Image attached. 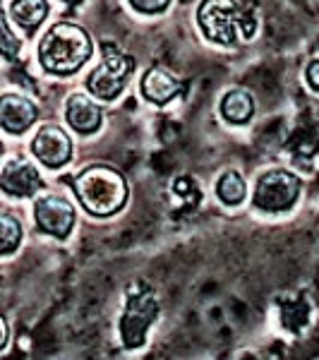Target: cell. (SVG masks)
Listing matches in <instances>:
<instances>
[{
  "label": "cell",
  "mask_w": 319,
  "mask_h": 360,
  "mask_svg": "<svg viewBox=\"0 0 319 360\" xmlns=\"http://www.w3.org/2000/svg\"><path fill=\"white\" fill-rule=\"evenodd\" d=\"M91 56V39L82 27L58 22L39 44V60L53 75H70L79 70Z\"/></svg>",
  "instance_id": "1"
},
{
  "label": "cell",
  "mask_w": 319,
  "mask_h": 360,
  "mask_svg": "<svg viewBox=\"0 0 319 360\" xmlns=\"http://www.w3.org/2000/svg\"><path fill=\"white\" fill-rule=\"evenodd\" d=\"M77 193L79 202L86 212L94 217H108L115 214L127 200V183L118 171L108 166H91L84 168L77 178L70 180Z\"/></svg>",
  "instance_id": "2"
},
{
  "label": "cell",
  "mask_w": 319,
  "mask_h": 360,
  "mask_svg": "<svg viewBox=\"0 0 319 360\" xmlns=\"http://www.w3.org/2000/svg\"><path fill=\"white\" fill-rule=\"evenodd\" d=\"M197 20L207 39L223 46L247 41L257 29L252 15L245 13L235 0H204L197 10Z\"/></svg>",
  "instance_id": "3"
},
{
  "label": "cell",
  "mask_w": 319,
  "mask_h": 360,
  "mask_svg": "<svg viewBox=\"0 0 319 360\" xmlns=\"http://www.w3.org/2000/svg\"><path fill=\"white\" fill-rule=\"evenodd\" d=\"M156 317H159V303H156V295L152 288H130L123 317H120V339H123L125 348L144 346L149 327L154 324Z\"/></svg>",
  "instance_id": "4"
},
{
  "label": "cell",
  "mask_w": 319,
  "mask_h": 360,
  "mask_svg": "<svg viewBox=\"0 0 319 360\" xmlns=\"http://www.w3.org/2000/svg\"><path fill=\"white\" fill-rule=\"evenodd\" d=\"M132 68H135L132 58L118 53V51H113V49L108 51V46H106L103 63L89 75L86 86H89V91L94 96L103 98V101H111V98L123 94L127 79H130Z\"/></svg>",
  "instance_id": "5"
},
{
  "label": "cell",
  "mask_w": 319,
  "mask_h": 360,
  "mask_svg": "<svg viewBox=\"0 0 319 360\" xmlns=\"http://www.w3.org/2000/svg\"><path fill=\"white\" fill-rule=\"evenodd\" d=\"M300 197V180L288 171H269L257 180L254 207L262 212H286Z\"/></svg>",
  "instance_id": "6"
},
{
  "label": "cell",
  "mask_w": 319,
  "mask_h": 360,
  "mask_svg": "<svg viewBox=\"0 0 319 360\" xmlns=\"http://www.w3.org/2000/svg\"><path fill=\"white\" fill-rule=\"evenodd\" d=\"M34 217L44 233H51L56 238H67L74 224V209L65 200L58 195H44L34 205Z\"/></svg>",
  "instance_id": "7"
},
{
  "label": "cell",
  "mask_w": 319,
  "mask_h": 360,
  "mask_svg": "<svg viewBox=\"0 0 319 360\" xmlns=\"http://www.w3.org/2000/svg\"><path fill=\"white\" fill-rule=\"evenodd\" d=\"M32 152L48 168H60L65 166L72 156V142L65 135V130H60L58 125H44L37 132L32 142Z\"/></svg>",
  "instance_id": "8"
},
{
  "label": "cell",
  "mask_w": 319,
  "mask_h": 360,
  "mask_svg": "<svg viewBox=\"0 0 319 360\" xmlns=\"http://www.w3.org/2000/svg\"><path fill=\"white\" fill-rule=\"evenodd\" d=\"M37 106L22 94L0 96V127L10 135H22L37 120Z\"/></svg>",
  "instance_id": "9"
},
{
  "label": "cell",
  "mask_w": 319,
  "mask_h": 360,
  "mask_svg": "<svg viewBox=\"0 0 319 360\" xmlns=\"http://www.w3.org/2000/svg\"><path fill=\"white\" fill-rule=\"evenodd\" d=\"M0 188L13 197H32L44 188V180L39 171L29 161H10L0 173Z\"/></svg>",
  "instance_id": "10"
},
{
  "label": "cell",
  "mask_w": 319,
  "mask_h": 360,
  "mask_svg": "<svg viewBox=\"0 0 319 360\" xmlns=\"http://www.w3.org/2000/svg\"><path fill=\"white\" fill-rule=\"evenodd\" d=\"M65 118L77 132H96L101 125V108L84 94H72L65 103Z\"/></svg>",
  "instance_id": "11"
},
{
  "label": "cell",
  "mask_w": 319,
  "mask_h": 360,
  "mask_svg": "<svg viewBox=\"0 0 319 360\" xmlns=\"http://www.w3.org/2000/svg\"><path fill=\"white\" fill-rule=\"evenodd\" d=\"M181 89H183V82H178L171 72H166V70H161V68L147 70L142 77V94L144 98H149V101H154V103H168Z\"/></svg>",
  "instance_id": "12"
},
{
  "label": "cell",
  "mask_w": 319,
  "mask_h": 360,
  "mask_svg": "<svg viewBox=\"0 0 319 360\" xmlns=\"http://www.w3.org/2000/svg\"><path fill=\"white\" fill-rule=\"evenodd\" d=\"M10 15L13 20L25 29L27 34L37 32V27L41 25L48 15V3L46 0H13L10 5Z\"/></svg>",
  "instance_id": "13"
},
{
  "label": "cell",
  "mask_w": 319,
  "mask_h": 360,
  "mask_svg": "<svg viewBox=\"0 0 319 360\" xmlns=\"http://www.w3.org/2000/svg\"><path fill=\"white\" fill-rule=\"evenodd\" d=\"M254 113V101L247 91L242 89H233L223 96L221 101V115L228 123H235V125H242L252 118Z\"/></svg>",
  "instance_id": "14"
},
{
  "label": "cell",
  "mask_w": 319,
  "mask_h": 360,
  "mask_svg": "<svg viewBox=\"0 0 319 360\" xmlns=\"http://www.w3.org/2000/svg\"><path fill=\"white\" fill-rule=\"evenodd\" d=\"M216 195L223 205L228 207H235L245 200L247 195V185H245V178L240 176L237 171H226L216 183Z\"/></svg>",
  "instance_id": "15"
},
{
  "label": "cell",
  "mask_w": 319,
  "mask_h": 360,
  "mask_svg": "<svg viewBox=\"0 0 319 360\" xmlns=\"http://www.w3.org/2000/svg\"><path fill=\"white\" fill-rule=\"evenodd\" d=\"M22 240V226L13 214H0V255L15 252Z\"/></svg>",
  "instance_id": "16"
},
{
  "label": "cell",
  "mask_w": 319,
  "mask_h": 360,
  "mask_svg": "<svg viewBox=\"0 0 319 360\" xmlns=\"http://www.w3.org/2000/svg\"><path fill=\"white\" fill-rule=\"evenodd\" d=\"M17 53H20V39L10 32L8 20H5V13H3V5H0V56L13 60Z\"/></svg>",
  "instance_id": "17"
},
{
  "label": "cell",
  "mask_w": 319,
  "mask_h": 360,
  "mask_svg": "<svg viewBox=\"0 0 319 360\" xmlns=\"http://www.w3.org/2000/svg\"><path fill=\"white\" fill-rule=\"evenodd\" d=\"M171 3V0H130V5L139 13H161V10H166V5Z\"/></svg>",
  "instance_id": "18"
},
{
  "label": "cell",
  "mask_w": 319,
  "mask_h": 360,
  "mask_svg": "<svg viewBox=\"0 0 319 360\" xmlns=\"http://www.w3.org/2000/svg\"><path fill=\"white\" fill-rule=\"evenodd\" d=\"M307 82L315 91H319V60L310 63V68H307Z\"/></svg>",
  "instance_id": "19"
},
{
  "label": "cell",
  "mask_w": 319,
  "mask_h": 360,
  "mask_svg": "<svg viewBox=\"0 0 319 360\" xmlns=\"http://www.w3.org/2000/svg\"><path fill=\"white\" fill-rule=\"evenodd\" d=\"M8 339H10V329H8V322L5 317H0V351L8 346Z\"/></svg>",
  "instance_id": "20"
},
{
  "label": "cell",
  "mask_w": 319,
  "mask_h": 360,
  "mask_svg": "<svg viewBox=\"0 0 319 360\" xmlns=\"http://www.w3.org/2000/svg\"><path fill=\"white\" fill-rule=\"evenodd\" d=\"M63 3H67V5H77V3H82V0H63Z\"/></svg>",
  "instance_id": "21"
},
{
  "label": "cell",
  "mask_w": 319,
  "mask_h": 360,
  "mask_svg": "<svg viewBox=\"0 0 319 360\" xmlns=\"http://www.w3.org/2000/svg\"><path fill=\"white\" fill-rule=\"evenodd\" d=\"M0 156H3V142H0Z\"/></svg>",
  "instance_id": "22"
}]
</instances>
